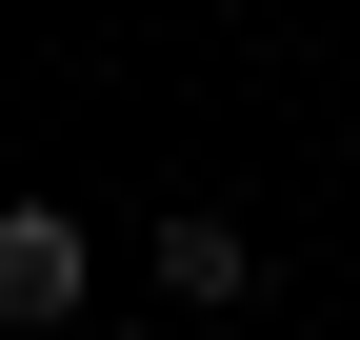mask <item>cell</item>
I'll list each match as a JSON object with an SVG mask.
<instances>
[{
  "label": "cell",
  "mask_w": 360,
  "mask_h": 340,
  "mask_svg": "<svg viewBox=\"0 0 360 340\" xmlns=\"http://www.w3.org/2000/svg\"><path fill=\"white\" fill-rule=\"evenodd\" d=\"M240 280H260L240 221H160V301H240Z\"/></svg>",
  "instance_id": "2"
},
{
  "label": "cell",
  "mask_w": 360,
  "mask_h": 340,
  "mask_svg": "<svg viewBox=\"0 0 360 340\" xmlns=\"http://www.w3.org/2000/svg\"><path fill=\"white\" fill-rule=\"evenodd\" d=\"M0 320H80V221L60 200H0Z\"/></svg>",
  "instance_id": "1"
}]
</instances>
